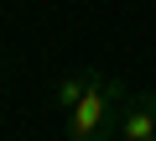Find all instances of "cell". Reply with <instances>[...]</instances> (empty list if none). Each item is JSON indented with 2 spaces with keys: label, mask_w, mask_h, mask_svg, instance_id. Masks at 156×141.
I'll return each mask as SVG.
<instances>
[{
  "label": "cell",
  "mask_w": 156,
  "mask_h": 141,
  "mask_svg": "<svg viewBox=\"0 0 156 141\" xmlns=\"http://www.w3.org/2000/svg\"><path fill=\"white\" fill-rule=\"evenodd\" d=\"M89 79H94V68H83V73H68V79L52 89V110H57V115H73V110H78V99L89 94Z\"/></svg>",
  "instance_id": "3957f363"
},
{
  "label": "cell",
  "mask_w": 156,
  "mask_h": 141,
  "mask_svg": "<svg viewBox=\"0 0 156 141\" xmlns=\"http://www.w3.org/2000/svg\"><path fill=\"white\" fill-rule=\"evenodd\" d=\"M125 99H130V89H125L120 79H109V73H99V68H94L89 94L78 99V110L68 115V141H120Z\"/></svg>",
  "instance_id": "6da1fadb"
},
{
  "label": "cell",
  "mask_w": 156,
  "mask_h": 141,
  "mask_svg": "<svg viewBox=\"0 0 156 141\" xmlns=\"http://www.w3.org/2000/svg\"><path fill=\"white\" fill-rule=\"evenodd\" d=\"M156 136V94H130L125 115H120V141H140Z\"/></svg>",
  "instance_id": "7a4b0ae2"
},
{
  "label": "cell",
  "mask_w": 156,
  "mask_h": 141,
  "mask_svg": "<svg viewBox=\"0 0 156 141\" xmlns=\"http://www.w3.org/2000/svg\"><path fill=\"white\" fill-rule=\"evenodd\" d=\"M140 141H156V136H140Z\"/></svg>",
  "instance_id": "277c9868"
}]
</instances>
